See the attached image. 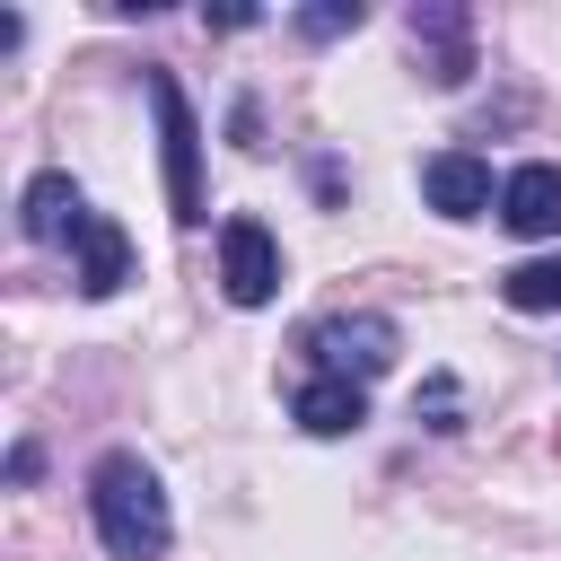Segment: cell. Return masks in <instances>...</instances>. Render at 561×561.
<instances>
[{
	"label": "cell",
	"instance_id": "obj_1",
	"mask_svg": "<svg viewBox=\"0 0 561 561\" xmlns=\"http://www.w3.org/2000/svg\"><path fill=\"white\" fill-rule=\"evenodd\" d=\"M88 508H96V535H105V552L114 561H158L167 552V491H158V473L131 456V447H114V456H96V473H88Z\"/></svg>",
	"mask_w": 561,
	"mask_h": 561
},
{
	"label": "cell",
	"instance_id": "obj_2",
	"mask_svg": "<svg viewBox=\"0 0 561 561\" xmlns=\"http://www.w3.org/2000/svg\"><path fill=\"white\" fill-rule=\"evenodd\" d=\"M140 88H149V105H158V149H167V210L184 219V228H202L210 210H202V123H193V105H184V88L167 79V70H140Z\"/></svg>",
	"mask_w": 561,
	"mask_h": 561
},
{
	"label": "cell",
	"instance_id": "obj_3",
	"mask_svg": "<svg viewBox=\"0 0 561 561\" xmlns=\"http://www.w3.org/2000/svg\"><path fill=\"white\" fill-rule=\"evenodd\" d=\"M307 351H316V368H324V377L368 386L377 368H394L403 333H394V316H324V324H307Z\"/></svg>",
	"mask_w": 561,
	"mask_h": 561
},
{
	"label": "cell",
	"instance_id": "obj_4",
	"mask_svg": "<svg viewBox=\"0 0 561 561\" xmlns=\"http://www.w3.org/2000/svg\"><path fill=\"white\" fill-rule=\"evenodd\" d=\"M219 280H228L237 307H263V298L280 289V245H272L263 219H228V228H219Z\"/></svg>",
	"mask_w": 561,
	"mask_h": 561
},
{
	"label": "cell",
	"instance_id": "obj_5",
	"mask_svg": "<svg viewBox=\"0 0 561 561\" xmlns=\"http://www.w3.org/2000/svg\"><path fill=\"white\" fill-rule=\"evenodd\" d=\"M412 44L430 53V79H438V88L473 79V18H465L456 0H421V9H412Z\"/></svg>",
	"mask_w": 561,
	"mask_h": 561
},
{
	"label": "cell",
	"instance_id": "obj_6",
	"mask_svg": "<svg viewBox=\"0 0 561 561\" xmlns=\"http://www.w3.org/2000/svg\"><path fill=\"white\" fill-rule=\"evenodd\" d=\"M421 193H430V210H447V219H482V210H491V167H482L473 149H438V158L421 167Z\"/></svg>",
	"mask_w": 561,
	"mask_h": 561
},
{
	"label": "cell",
	"instance_id": "obj_7",
	"mask_svg": "<svg viewBox=\"0 0 561 561\" xmlns=\"http://www.w3.org/2000/svg\"><path fill=\"white\" fill-rule=\"evenodd\" d=\"M500 219L517 228V237H561V167H517L508 184H500Z\"/></svg>",
	"mask_w": 561,
	"mask_h": 561
},
{
	"label": "cell",
	"instance_id": "obj_8",
	"mask_svg": "<svg viewBox=\"0 0 561 561\" xmlns=\"http://www.w3.org/2000/svg\"><path fill=\"white\" fill-rule=\"evenodd\" d=\"M289 412H298V430H316V438H351V430L368 421V386H351V377H307V386L289 394Z\"/></svg>",
	"mask_w": 561,
	"mask_h": 561
},
{
	"label": "cell",
	"instance_id": "obj_9",
	"mask_svg": "<svg viewBox=\"0 0 561 561\" xmlns=\"http://www.w3.org/2000/svg\"><path fill=\"white\" fill-rule=\"evenodd\" d=\"M18 228H26L35 245H53V237H79V228H88V202H79V184H70V175H35V184L18 193Z\"/></svg>",
	"mask_w": 561,
	"mask_h": 561
},
{
	"label": "cell",
	"instance_id": "obj_10",
	"mask_svg": "<svg viewBox=\"0 0 561 561\" xmlns=\"http://www.w3.org/2000/svg\"><path fill=\"white\" fill-rule=\"evenodd\" d=\"M123 280H131V237L88 210V228H79V289H88V298H114Z\"/></svg>",
	"mask_w": 561,
	"mask_h": 561
},
{
	"label": "cell",
	"instance_id": "obj_11",
	"mask_svg": "<svg viewBox=\"0 0 561 561\" xmlns=\"http://www.w3.org/2000/svg\"><path fill=\"white\" fill-rule=\"evenodd\" d=\"M500 298H508L517 316H552V307H561V254H535V263L500 272Z\"/></svg>",
	"mask_w": 561,
	"mask_h": 561
},
{
	"label": "cell",
	"instance_id": "obj_12",
	"mask_svg": "<svg viewBox=\"0 0 561 561\" xmlns=\"http://www.w3.org/2000/svg\"><path fill=\"white\" fill-rule=\"evenodd\" d=\"M359 18H368L359 0H324V9H298V35H307V44H333V35H351Z\"/></svg>",
	"mask_w": 561,
	"mask_h": 561
},
{
	"label": "cell",
	"instance_id": "obj_13",
	"mask_svg": "<svg viewBox=\"0 0 561 561\" xmlns=\"http://www.w3.org/2000/svg\"><path fill=\"white\" fill-rule=\"evenodd\" d=\"M412 412H421L430 430H456V377H430V394H421Z\"/></svg>",
	"mask_w": 561,
	"mask_h": 561
},
{
	"label": "cell",
	"instance_id": "obj_14",
	"mask_svg": "<svg viewBox=\"0 0 561 561\" xmlns=\"http://www.w3.org/2000/svg\"><path fill=\"white\" fill-rule=\"evenodd\" d=\"M228 131H237V149H263V114H254V96H237V114H228Z\"/></svg>",
	"mask_w": 561,
	"mask_h": 561
},
{
	"label": "cell",
	"instance_id": "obj_15",
	"mask_svg": "<svg viewBox=\"0 0 561 561\" xmlns=\"http://www.w3.org/2000/svg\"><path fill=\"white\" fill-rule=\"evenodd\" d=\"M552 447H561V438H552Z\"/></svg>",
	"mask_w": 561,
	"mask_h": 561
}]
</instances>
